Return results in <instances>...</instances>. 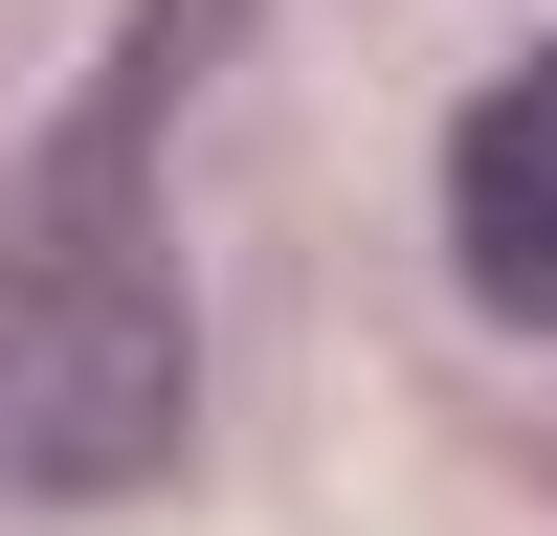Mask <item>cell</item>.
<instances>
[{"label": "cell", "mask_w": 557, "mask_h": 536, "mask_svg": "<svg viewBox=\"0 0 557 536\" xmlns=\"http://www.w3.org/2000/svg\"><path fill=\"white\" fill-rule=\"evenodd\" d=\"M223 45V0H157L67 112L0 157V491L89 514V491H157L201 425V313L157 246V112Z\"/></svg>", "instance_id": "1"}, {"label": "cell", "mask_w": 557, "mask_h": 536, "mask_svg": "<svg viewBox=\"0 0 557 536\" xmlns=\"http://www.w3.org/2000/svg\"><path fill=\"white\" fill-rule=\"evenodd\" d=\"M446 268H469L513 336H557V45H513V68L446 112Z\"/></svg>", "instance_id": "2"}]
</instances>
